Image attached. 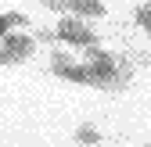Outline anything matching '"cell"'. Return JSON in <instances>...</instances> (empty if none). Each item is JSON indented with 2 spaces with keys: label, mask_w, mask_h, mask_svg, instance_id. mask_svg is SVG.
<instances>
[{
  "label": "cell",
  "mask_w": 151,
  "mask_h": 147,
  "mask_svg": "<svg viewBox=\"0 0 151 147\" xmlns=\"http://www.w3.org/2000/svg\"><path fill=\"white\" fill-rule=\"evenodd\" d=\"M50 72L65 83H76V86H90V72H86V61H76L72 54L65 50H54L50 54Z\"/></svg>",
  "instance_id": "4"
},
{
  "label": "cell",
  "mask_w": 151,
  "mask_h": 147,
  "mask_svg": "<svg viewBox=\"0 0 151 147\" xmlns=\"http://www.w3.org/2000/svg\"><path fill=\"white\" fill-rule=\"evenodd\" d=\"M32 50H36V40L29 32H7L4 40H0V65L4 68H11V65H22V61H29L32 58Z\"/></svg>",
  "instance_id": "3"
},
{
  "label": "cell",
  "mask_w": 151,
  "mask_h": 147,
  "mask_svg": "<svg viewBox=\"0 0 151 147\" xmlns=\"http://www.w3.org/2000/svg\"><path fill=\"white\" fill-rule=\"evenodd\" d=\"M43 7L58 14H72V18H104L101 0H43Z\"/></svg>",
  "instance_id": "5"
},
{
  "label": "cell",
  "mask_w": 151,
  "mask_h": 147,
  "mask_svg": "<svg viewBox=\"0 0 151 147\" xmlns=\"http://www.w3.org/2000/svg\"><path fill=\"white\" fill-rule=\"evenodd\" d=\"M54 40H61V43H68V47H79V50H83V47H93V43H97V32L86 25V18L61 14L58 29H54Z\"/></svg>",
  "instance_id": "2"
},
{
  "label": "cell",
  "mask_w": 151,
  "mask_h": 147,
  "mask_svg": "<svg viewBox=\"0 0 151 147\" xmlns=\"http://www.w3.org/2000/svg\"><path fill=\"white\" fill-rule=\"evenodd\" d=\"M29 25V14H22V11H4L0 14V40H4L7 32H14V29H25Z\"/></svg>",
  "instance_id": "6"
},
{
  "label": "cell",
  "mask_w": 151,
  "mask_h": 147,
  "mask_svg": "<svg viewBox=\"0 0 151 147\" xmlns=\"http://www.w3.org/2000/svg\"><path fill=\"white\" fill-rule=\"evenodd\" d=\"M133 25H137L140 32L151 36V0H147V4H140V7L133 11Z\"/></svg>",
  "instance_id": "8"
},
{
  "label": "cell",
  "mask_w": 151,
  "mask_h": 147,
  "mask_svg": "<svg viewBox=\"0 0 151 147\" xmlns=\"http://www.w3.org/2000/svg\"><path fill=\"white\" fill-rule=\"evenodd\" d=\"M86 54V72H90V86L93 90H108V93H122V90L133 83V65L119 54L104 50L101 43L83 47Z\"/></svg>",
  "instance_id": "1"
},
{
  "label": "cell",
  "mask_w": 151,
  "mask_h": 147,
  "mask_svg": "<svg viewBox=\"0 0 151 147\" xmlns=\"http://www.w3.org/2000/svg\"><path fill=\"white\" fill-rule=\"evenodd\" d=\"M104 136H101V129H97V126H76V143H79V147H97Z\"/></svg>",
  "instance_id": "7"
}]
</instances>
